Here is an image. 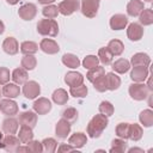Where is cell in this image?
<instances>
[{
  "mask_svg": "<svg viewBox=\"0 0 153 153\" xmlns=\"http://www.w3.org/2000/svg\"><path fill=\"white\" fill-rule=\"evenodd\" d=\"M108 124H109L108 116H105V115L99 112L98 115H94L91 118V121L88 122V124L86 127V131H87L90 137L97 139V137H99L102 135V133L108 127Z\"/></svg>",
  "mask_w": 153,
  "mask_h": 153,
  "instance_id": "1",
  "label": "cell"
},
{
  "mask_svg": "<svg viewBox=\"0 0 153 153\" xmlns=\"http://www.w3.org/2000/svg\"><path fill=\"white\" fill-rule=\"evenodd\" d=\"M37 32L42 36L56 37L59 33V24L55 19H41L37 24Z\"/></svg>",
  "mask_w": 153,
  "mask_h": 153,
  "instance_id": "2",
  "label": "cell"
},
{
  "mask_svg": "<svg viewBox=\"0 0 153 153\" xmlns=\"http://www.w3.org/2000/svg\"><path fill=\"white\" fill-rule=\"evenodd\" d=\"M129 96L134 99V100H145L148 96H149V90L147 87V85H145L143 82H133L129 85Z\"/></svg>",
  "mask_w": 153,
  "mask_h": 153,
  "instance_id": "3",
  "label": "cell"
},
{
  "mask_svg": "<svg viewBox=\"0 0 153 153\" xmlns=\"http://www.w3.org/2000/svg\"><path fill=\"white\" fill-rule=\"evenodd\" d=\"M100 0H81V13L87 18H94L98 13Z\"/></svg>",
  "mask_w": 153,
  "mask_h": 153,
  "instance_id": "4",
  "label": "cell"
},
{
  "mask_svg": "<svg viewBox=\"0 0 153 153\" xmlns=\"http://www.w3.org/2000/svg\"><path fill=\"white\" fill-rule=\"evenodd\" d=\"M57 8H59V13L63 16H71L80 8V2L79 0H62L57 5Z\"/></svg>",
  "mask_w": 153,
  "mask_h": 153,
  "instance_id": "5",
  "label": "cell"
},
{
  "mask_svg": "<svg viewBox=\"0 0 153 153\" xmlns=\"http://www.w3.org/2000/svg\"><path fill=\"white\" fill-rule=\"evenodd\" d=\"M41 93V86L35 80H29L23 86V94L27 99H35Z\"/></svg>",
  "mask_w": 153,
  "mask_h": 153,
  "instance_id": "6",
  "label": "cell"
},
{
  "mask_svg": "<svg viewBox=\"0 0 153 153\" xmlns=\"http://www.w3.org/2000/svg\"><path fill=\"white\" fill-rule=\"evenodd\" d=\"M18 14L23 20H32L37 14V7L32 2L24 4V5H22L19 7Z\"/></svg>",
  "mask_w": 153,
  "mask_h": 153,
  "instance_id": "7",
  "label": "cell"
},
{
  "mask_svg": "<svg viewBox=\"0 0 153 153\" xmlns=\"http://www.w3.org/2000/svg\"><path fill=\"white\" fill-rule=\"evenodd\" d=\"M0 110L6 116H14L19 111L18 104L11 98H5L0 100Z\"/></svg>",
  "mask_w": 153,
  "mask_h": 153,
  "instance_id": "8",
  "label": "cell"
},
{
  "mask_svg": "<svg viewBox=\"0 0 153 153\" xmlns=\"http://www.w3.org/2000/svg\"><path fill=\"white\" fill-rule=\"evenodd\" d=\"M32 108L37 115H47L51 110V102L48 98L41 97L33 102Z\"/></svg>",
  "mask_w": 153,
  "mask_h": 153,
  "instance_id": "9",
  "label": "cell"
},
{
  "mask_svg": "<svg viewBox=\"0 0 153 153\" xmlns=\"http://www.w3.org/2000/svg\"><path fill=\"white\" fill-rule=\"evenodd\" d=\"M18 122L20 123V126H26L30 128H35L37 124V115L35 111H23L19 114V120Z\"/></svg>",
  "mask_w": 153,
  "mask_h": 153,
  "instance_id": "10",
  "label": "cell"
},
{
  "mask_svg": "<svg viewBox=\"0 0 153 153\" xmlns=\"http://www.w3.org/2000/svg\"><path fill=\"white\" fill-rule=\"evenodd\" d=\"M127 36L133 42L140 41L142 38V36H143V27H142V25L139 24V23H130L128 25V29H127Z\"/></svg>",
  "mask_w": 153,
  "mask_h": 153,
  "instance_id": "11",
  "label": "cell"
},
{
  "mask_svg": "<svg viewBox=\"0 0 153 153\" xmlns=\"http://www.w3.org/2000/svg\"><path fill=\"white\" fill-rule=\"evenodd\" d=\"M39 49L48 54V55H54V54H57L59 50H60V47L59 44L54 41V39H50V38H43L39 43Z\"/></svg>",
  "mask_w": 153,
  "mask_h": 153,
  "instance_id": "12",
  "label": "cell"
},
{
  "mask_svg": "<svg viewBox=\"0 0 153 153\" xmlns=\"http://www.w3.org/2000/svg\"><path fill=\"white\" fill-rule=\"evenodd\" d=\"M148 68L141 67V66H133V69L130 72V79L134 82H143L148 78Z\"/></svg>",
  "mask_w": 153,
  "mask_h": 153,
  "instance_id": "13",
  "label": "cell"
},
{
  "mask_svg": "<svg viewBox=\"0 0 153 153\" xmlns=\"http://www.w3.org/2000/svg\"><path fill=\"white\" fill-rule=\"evenodd\" d=\"M109 24L112 30H123L128 25V18H127V16H124L122 13H117L110 18Z\"/></svg>",
  "mask_w": 153,
  "mask_h": 153,
  "instance_id": "14",
  "label": "cell"
},
{
  "mask_svg": "<svg viewBox=\"0 0 153 153\" xmlns=\"http://www.w3.org/2000/svg\"><path fill=\"white\" fill-rule=\"evenodd\" d=\"M55 133H56L57 137L66 139L69 135V133H71V123L67 120H65V118L59 120L56 126H55Z\"/></svg>",
  "mask_w": 153,
  "mask_h": 153,
  "instance_id": "15",
  "label": "cell"
},
{
  "mask_svg": "<svg viewBox=\"0 0 153 153\" xmlns=\"http://www.w3.org/2000/svg\"><path fill=\"white\" fill-rule=\"evenodd\" d=\"M86 142H87V136H86V134H84L81 131L72 134L68 139V143L71 146H73L74 148H76V149L82 148L86 145Z\"/></svg>",
  "mask_w": 153,
  "mask_h": 153,
  "instance_id": "16",
  "label": "cell"
},
{
  "mask_svg": "<svg viewBox=\"0 0 153 153\" xmlns=\"http://www.w3.org/2000/svg\"><path fill=\"white\" fill-rule=\"evenodd\" d=\"M65 82L69 86V87H74V86H79L84 82V75L79 72H74L71 71L65 75Z\"/></svg>",
  "mask_w": 153,
  "mask_h": 153,
  "instance_id": "17",
  "label": "cell"
},
{
  "mask_svg": "<svg viewBox=\"0 0 153 153\" xmlns=\"http://www.w3.org/2000/svg\"><path fill=\"white\" fill-rule=\"evenodd\" d=\"M2 49L6 54L8 55H16L19 50V44L18 41L14 37H7L2 42Z\"/></svg>",
  "mask_w": 153,
  "mask_h": 153,
  "instance_id": "18",
  "label": "cell"
},
{
  "mask_svg": "<svg viewBox=\"0 0 153 153\" xmlns=\"http://www.w3.org/2000/svg\"><path fill=\"white\" fill-rule=\"evenodd\" d=\"M145 8L143 1L141 0H130L127 4V13L130 17H139V14Z\"/></svg>",
  "mask_w": 153,
  "mask_h": 153,
  "instance_id": "19",
  "label": "cell"
},
{
  "mask_svg": "<svg viewBox=\"0 0 153 153\" xmlns=\"http://www.w3.org/2000/svg\"><path fill=\"white\" fill-rule=\"evenodd\" d=\"M130 65L133 66H141V67H149L151 65V57L146 53H136L131 56Z\"/></svg>",
  "mask_w": 153,
  "mask_h": 153,
  "instance_id": "20",
  "label": "cell"
},
{
  "mask_svg": "<svg viewBox=\"0 0 153 153\" xmlns=\"http://www.w3.org/2000/svg\"><path fill=\"white\" fill-rule=\"evenodd\" d=\"M1 93H2L4 97L13 99V98H17L20 94V87L17 84H14V82L13 84L7 82V84L4 85L2 90H1Z\"/></svg>",
  "mask_w": 153,
  "mask_h": 153,
  "instance_id": "21",
  "label": "cell"
},
{
  "mask_svg": "<svg viewBox=\"0 0 153 153\" xmlns=\"http://www.w3.org/2000/svg\"><path fill=\"white\" fill-rule=\"evenodd\" d=\"M18 123H19L18 120L13 118L12 116L5 118L2 121V131L5 134H12V135H14L17 133V130H18V127H19Z\"/></svg>",
  "mask_w": 153,
  "mask_h": 153,
  "instance_id": "22",
  "label": "cell"
},
{
  "mask_svg": "<svg viewBox=\"0 0 153 153\" xmlns=\"http://www.w3.org/2000/svg\"><path fill=\"white\" fill-rule=\"evenodd\" d=\"M19 145H20V140L12 134H7L4 137V149L6 152H16Z\"/></svg>",
  "mask_w": 153,
  "mask_h": 153,
  "instance_id": "23",
  "label": "cell"
},
{
  "mask_svg": "<svg viewBox=\"0 0 153 153\" xmlns=\"http://www.w3.org/2000/svg\"><path fill=\"white\" fill-rule=\"evenodd\" d=\"M105 79H106V86L108 90L110 91H115L121 86V78L115 74L114 72H109L105 74Z\"/></svg>",
  "mask_w": 153,
  "mask_h": 153,
  "instance_id": "24",
  "label": "cell"
},
{
  "mask_svg": "<svg viewBox=\"0 0 153 153\" xmlns=\"http://www.w3.org/2000/svg\"><path fill=\"white\" fill-rule=\"evenodd\" d=\"M68 98H69V96H68L67 91L63 90V88H57V90H55V91L53 92V94H51L53 102H54L55 104H57V105H65V104L68 102Z\"/></svg>",
  "mask_w": 153,
  "mask_h": 153,
  "instance_id": "25",
  "label": "cell"
},
{
  "mask_svg": "<svg viewBox=\"0 0 153 153\" xmlns=\"http://www.w3.org/2000/svg\"><path fill=\"white\" fill-rule=\"evenodd\" d=\"M11 78L14 81V84H17V85H24L27 81V71H25L24 68H16L12 72Z\"/></svg>",
  "mask_w": 153,
  "mask_h": 153,
  "instance_id": "26",
  "label": "cell"
},
{
  "mask_svg": "<svg viewBox=\"0 0 153 153\" xmlns=\"http://www.w3.org/2000/svg\"><path fill=\"white\" fill-rule=\"evenodd\" d=\"M62 63L66 67L74 69V68H78L80 66V60H79V57L76 55L71 54V53H67V54H65L62 56Z\"/></svg>",
  "mask_w": 153,
  "mask_h": 153,
  "instance_id": "27",
  "label": "cell"
},
{
  "mask_svg": "<svg viewBox=\"0 0 153 153\" xmlns=\"http://www.w3.org/2000/svg\"><path fill=\"white\" fill-rule=\"evenodd\" d=\"M139 121L140 123L146 127V128H149L153 126V111L151 109H145L143 111L140 112L139 115Z\"/></svg>",
  "mask_w": 153,
  "mask_h": 153,
  "instance_id": "28",
  "label": "cell"
},
{
  "mask_svg": "<svg viewBox=\"0 0 153 153\" xmlns=\"http://www.w3.org/2000/svg\"><path fill=\"white\" fill-rule=\"evenodd\" d=\"M108 49L111 51V54L114 56H120L124 50V44H123L122 41L115 38V39H111L108 43Z\"/></svg>",
  "mask_w": 153,
  "mask_h": 153,
  "instance_id": "29",
  "label": "cell"
},
{
  "mask_svg": "<svg viewBox=\"0 0 153 153\" xmlns=\"http://www.w3.org/2000/svg\"><path fill=\"white\" fill-rule=\"evenodd\" d=\"M20 51L24 55H33L38 51V44L32 41H24L20 44Z\"/></svg>",
  "mask_w": 153,
  "mask_h": 153,
  "instance_id": "30",
  "label": "cell"
},
{
  "mask_svg": "<svg viewBox=\"0 0 153 153\" xmlns=\"http://www.w3.org/2000/svg\"><path fill=\"white\" fill-rule=\"evenodd\" d=\"M114 59V55L111 54V51L108 49V47H103L98 50V60L99 62H102L104 66H109L111 65Z\"/></svg>",
  "mask_w": 153,
  "mask_h": 153,
  "instance_id": "31",
  "label": "cell"
},
{
  "mask_svg": "<svg viewBox=\"0 0 153 153\" xmlns=\"http://www.w3.org/2000/svg\"><path fill=\"white\" fill-rule=\"evenodd\" d=\"M130 68V62L126 59H118L112 63V69L118 73V74H124L129 71Z\"/></svg>",
  "mask_w": 153,
  "mask_h": 153,
  "instance_id": "32",
  "label": "cell"
},
{
  "mask_svg": "<svg viewBox=\"0 0 153 153\" xmlns=\"http://www.w3.org/2000/svg\"><path fill=\"white\" fill-rule=\"evenodd\" d=\"M18 139L20 140L22 143H27L29 141H31L33 139V131L32 128L26 127V126H22L18 133Z\"/></svg>",
  "mask_w": 153,
  "mask_h": 153,
  "instance_id": "33",
  "label": "cell"
},
{
  "mask_svg": "<svg viewBox=\"0 0 153 153\" xmlns=\"http://www.w3.org/2000/svg\"><path fill=\"white\" fill-rule=\"evenodd\" d=\"M140 24L143 26H148L153 24V11L152 8H143L142 12L139 14Z\"/></svg>",
  "mask_w": 153,
  "mask_h": 153,
  "instance_id": "34",
  "label": "cell"
},
{
  "mask_svg": "<svg viewBox=\"0 0 153 153\" xmlns=\"http://www.w3.org/2000/svg\"><path fill=\"white\" fill-rule=\"evenodd\" d=\"M143 135V129L137 123H130L129 126V139L133 141H139Z\"/></svg>",
  "mask_w": 153,
  "mask_h": 153,
  "instance_id": "35",
  "label": "cell"
},
{
  "mask_svg": "<svg viewBox=\"0 0 153 153\" xmlns=\"http://www.w3.org/2000/svg\"><path fill=\"white\" fill-rule=\"evenodd\" d=\"M128 149V146H127V142L126 140L123 139H115L112 140L111 142V148H110V152L111 153H123Z\"/></svg>",
  "mask_w": 153,
  "mask_h": 153,
  "instance_id": "36",
  "label": "cell"
},
{
  "mask_svg": "<svg viewBox=\"0 0 153 153\" xmlns=\"http://www.w3.org/2000/svg\"><path fill=\"white\" fill-rule=\"evenodd\" d=\"M37 65V60L33 55H24L22 61H20V66L22 68H24L25 71H32L35 69Z\"/></svg>",
  "mask_w": 153,
  "mask_h": 153,
  "instance_id": "37",
  "label": "cell"
},
{
  "mask_svg": "<svg viewBox=\"0 0 153 153\" xmlns=\"http://www.w3.org/2000/svg\"><path fill=\"white\" fill-rule=\"evenodd\" d=\"M105 74V69L104 67H100V66H97L94 68H91L88 69L87 74H86V79L90 81V82H93L94 80H97L98 78L103 76Z\"/></svg>",
  "mask_w": 153,
  "mask_h": 153,
  "instance_id": "38",
  "label": "cell"
},
{
  "mask_svg": "<svg viewBox=\"0 0 153 153\" xmlns=\"http://www.w3.org/2000/svg\"><path fill=\"white\" fill-rule=\"evenodd\" d=\"M87 92H88V88H87V86L84 85V84L69 88V93H71V96H73L74 98H85V97L87 96Z\"/></svg>",
  "mask_w": 153,
  "mask_h": 153,
  "instance_id": "39",
  "label": "cell"
},
{
  "mask_svg": "<svg viewBox=\"0 0 153 153\" xmlns=\"http://www.w3.org/2000/svg\"><path fill=\"white\" fill-rule=\"evenodd\" d=\"M41 143H42L43 152H45V153H54L57 148V142L53 137H45Z\"/></svg>",
  "mask_w": 153,
  "mask_h": 153,
  "instance_id": "40",
  "label": "cell"
},
{
  "mask_svg": "<svg viewBox=\"0 0 153 153\" xmlns=\"http://www.w3.org/2000/svg\"><path fill=\"white\" fill-rule=\"evenodd\" d=\"M42 14H43L45 18H48V19H54V18H56L57 14H59V8H57L56 5H51V4L45 5V6L42 8Z\"/></svg>",
  "mask_w": 153,
  "mask_h": 153,
  "instance_id": "41",
  "label": "cell"
},
{
  "mask_svg": "<svg viewBox=\"0 0 153 153\" xmlns=\"http://www.w3.org/2000/svg\"><path fill=\"white\" fill-rule=\"evenodd\" d=\"M129 126H130V123H127V122L118 123L116 127V135L123 140L129 139Z\"/></svg>",
  "mask_w": 153,
  "mask_h": 153,
  "instance_id": "42",
  "label": "cell"
},
{
  "mask_svg": "<svg viewBox=\"0 0 153 153\" xmlns=\"http://www.w3.org/2000/svg\"><path fill=\"white\" fill-rule=\"evenodd\" d=\"M61 116H62V118L67 120L69 123H74L78 120V111L75 108H66L62 111Z\"/></svg>",
  "mask_w": 153,
  "mask_h": 153,
  "instance_id": "43",
  "label": "cell"
},
{
  "mask_svg": "<svg viewBox=\"0 0 153 153\" xmlns=\"http://www.w3.org/2000/svg\"><path fill=\"white\" fill-rule=\"evenodd\" d=\"M98 110H99L100 114H103V115H105V116L109 117V116L114 115L115 108H114V105H112L110 102L103 100V102H100V104H99V106H98Z\"/></svg>",
  "mask_w": 153,
  "mask_h": 153,
  "instance_id": "44",
  "label": "cell"
},
{
  "mask_svg": "<svg viewBox=\"0 0 153 153\" xmlns=\"http://www.w3.org/2000/svg\"><path fill=\"white\" fill-rule=\"evenodd\" d=\"M98 63H99V60H98V56H96V55H87L82 60V67L86 69L94 68L98 66Z\"/></svg>",
  "mask_w": 153,
  "mask_h": 153,
  "instance_id": "45",
  "label": "cell"
},
{
  "mask_svg": "<svg viewBox=\"0 0 153 153\" xmlns=\"http://www.w3.org/2000/svg\"><path fill=\"white\" fill-rule=\"evenodd\" d=\"M92 84H93V87H94V90H96V91H98V92H105V91H108V86H106V79H105V74H104L103 76L98 78L97 80H94Z\"/></svg>",
  "mask_w": 153,
  "mask_h": 153,
  "instance_id": "46",
  "label": "cell"
},
{
  "mask_svg": "<svg viewBox=\"0 0 153 153\" xmlns=\"http://www.w3.org/2000/svg\"><path fill=\"white\" fill-rule=\"evenodd\" d=\"M27 147L30 149V152L32 153H41L43 152V148H42V143L38 141V140H31L27 142Z\"/></svg>",
  "mask_w": 153,
  "mask_h": 153,
  "instance_id": "47",
  "label": "cell"
},
{
  "mask_svg": "<svg viewBox=\"0 0 153 153\" xmlns=\"http://www.w3.org/2000/svg\"><path fill=\"white\" fill-rule=\"evenodd\" d=\"M11 73L10 69L6 67H0V85H5L10 81Z\"/></svg>",
  "mask_w": 153,
  "mask_h": 153,
  "instance_id": "48",
  "label": "cell"
},
{
  "mask_svg": "<svg viewBox=\"0 0 153 153\" xmlns=\"http://www.w3.org/2000/svg\"><path fill=\"white\" fill-rule=\"evenodd\" d=\"M57 152L59 153H65V152H75V151H78L76 148H74L73 146H71L69 143L68 145H66V143H61L57 148Z\"/></svg>",
  "mask_w": 153,
  "mask_h": 153,
  "instance_id": "49",
  "label": "cell"
},
{
  "mask_svg": "<svg viewBox=\"0 0 153 153\" xmlns=\"http://www.w3.org/2000/svg\"><path fill=\"white\" fill-rule=\"evenodd\" d=\"M16 152H18V153H19V152H30V149H29V147H27V146H26V147H24V146H20V145H19Z\"/></svg>",
  "mask_w": 153,
  "mask_h": 153,
  "instance_id": "50",
  "label": "cell"
},
{
  "mask_svg": "<svg viewBox=\"0 0 153 153\" xmlns=\"http://www.w3.org/2000/svg\"><path fill=\"white\" fill-rule=\"evenodd\" d=\"M4 137H5L4 131L0 130V148H4Z\"/></svg>",
  "mask_w": 153,
  "mask_h": 153,
  "instance_id": "51",
  "label": "cell"
},
{
  "mask_svg": "<svg viewBox=\"0 0 153 153\" xmlns=\"http://www.w3.org/2000/svg\"><path fill=\"white\" fill-rule=\"evenodd\" d=\"M129 153H133V152H140V153H143V151L141 148H136V147H133V148H129L128 149Z\"/></svg>",
  "mask_w": 153,
  "mask_h": 153,
  "instance_id": "52",
  "label": "cell"
},
{
  "mask_svg": "<svg viewBox=\"0 0 153 153\" xmlns=\"http://www.w3.org/2000/svg\"><path fill=\"white\" fill-rule=\"evenodd\" d=\"M54 1H55V0H38V2L42 4V5H49V4L54 2Z\"/></svg>",
  "mask_w": 153,
  "mask_h": 153,
  "instance_id": "53",
  "label": "cell"
},
{
  "mask_svg": "<svg viewBox=\"0 0 153 153\" xmlns=\"http://www.w3.org/2000/svg\"><path fill=\"white\" fill-rule=\"evenodd\" d=\"M4 31H5V24L0 20V35H2V33H4Z\"/></svg>",
  "mask_w": 153,
  "mask_h": 153,
  "instance_id": "54",
  "label": "cell"
},
{
  "mask_svg": "<svg viewBox=\"0 0 153 153\" xmlns=\"http://www.w3.org/2000/svg\"><path fill=\"white\" fill-rule=\"evenodd\" d=\"M6 1H7L8 5H16V4H18V2L22 1V0H6Z\"/></svg>",
  "mask_w": 153,
  "mask_h": 153,
  "instance_id": "55",
  "label": "cell"
},
{
  "mask_svg": "<svg viewBox=\"0 0 153 153\" xmlns=\"http://www.w3.org/2000/svg\"><path fill=\"white\" fill-rule=\"evenodd\" d=\"M143 1H147V2H151L152 0H143Z\"/></svg>",
  "mask_w": 153,
  "mask_h": 153,
  "instance_id": "56",
  "label": "cell"
},
{
  "mask_svg": "<svg viewBox=\"0 0 153 153\" xmlns=\"http://www.w3.org/2000/svg\"><path fill=\"white\" fill-rule=\"evenodd\" d=\"M0 96H1V90H0Z\"/></svg>",
  "mask_w": 153,
  "mask_h": 153,
  "instance_id": "57",
  "label": "cell"
},
{
  "mask_svg": "<svg viewBox=\"0 0 153 153\" xmlns=\"http://www.w3.org/2000/svg\"><path fill=\"white\" fill-rule=\"evenodd\" d=\"M0 111H1V110H0Z\"/></svg>",
  "mask_w": 153,
  "mask_h": 153,
  "instance_id": "58",
  "label": "cell"
}]
</instances>
